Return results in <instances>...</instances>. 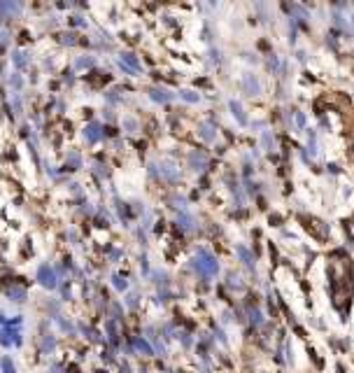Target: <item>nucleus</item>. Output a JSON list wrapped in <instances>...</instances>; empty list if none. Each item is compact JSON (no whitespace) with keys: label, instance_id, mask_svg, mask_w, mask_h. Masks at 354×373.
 Masks as SVG:
<instances>
[{"label":"nucleus","instance_id":"obj_1","mask_svg":"<svg viewBox=\"0 0 354 373\" xmlns=\"http://www.w3.org/2000/svg\"><path fill=\"white\" fill-rule=\"evenodd\" d=\"M0 345H5V348L21 345V331H17V329H3V331H0Z\"/></svg>","mask_w":354,"mask_h":373},{"label":"nucleus","instance_id":"obj_2","mask_svg":"<svg viewBox=\"0 0 354 373\" xmlns=\"http://www.w3.org/2000/svg\"><path fill=\"white\" fill-rule=\"evenodd\" d=\"M56 350V336L54 334H44L42 336V352H54Z\"/></svg>","mask_w":354,"mask_h":373},{"label":"nucleus","instance_id":"obj_3","mask_svg":"<svg viewBox=\"0 0 354 373\" xmlns=\"http://www.w3.org/2000/svg\"><path fill=\"white\" fill-rule=\"evenodd\" d=\"M133 343H135V348H138L140 352H142V355H147V357H149V355H154V348H151V345L147 343L144 338H140V336H138V338H135V341H133Z\"/></svg>","mask_w":354,"mask_h":373},{"label":"nucleus","instance_id":"obj_4","mask_svg":"<svg viewBox=\"0 0 354 373\" xmlns=\"http://www.w3.org/2000/svg\"><path fill=\"white\" fill-rule=\"evenodd\" d=\"M0 371L3 373H17V366H14V361H12V357H3L0 359Z\"/></svg>","mask_w":354,"mask_h":373},{"label":"nucleus","instance_id":"obj_5","mask_svg":"<svg viewBox=\"0 0 354 373\" xmlns=\"http://www.w3.org/2000/svg\"><path fill=\"white\" fill-rule=\"evenodd\" d=\"M168 373H175V371H168Z\"/></svg>","mask_w":354,"mask_h":373}]
</instances>
